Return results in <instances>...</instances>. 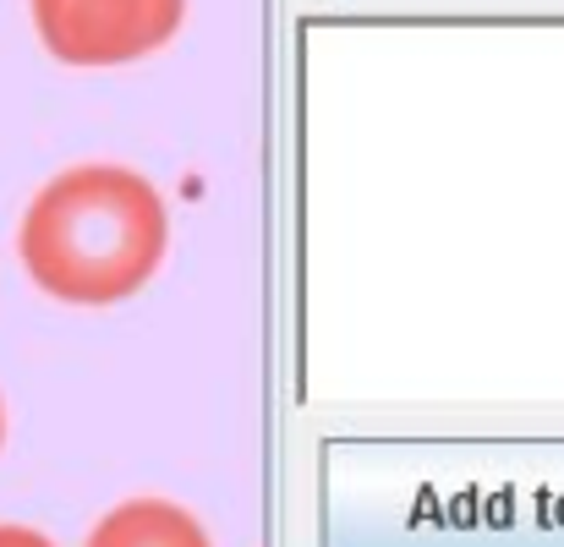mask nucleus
I'll list each match as a JSON object with an SVG mask.
<instances>
[{
  "instance_id": "39448f33",
  "label": "nucleus",
  "mask_w": 564,
  "mask_h": 547,
  "mask_svg": "<svg viewBox=\"0 0 564 547\" xmlns=\"http://www.w3.org/2000/svg\"><path fill=\"white\" fill-rule=\"evenodd\" d=\"M0 444H6V405H0Z\"/></svg>"
},
{
  "instance_id": "f03ea898",
  "label": "nucleus",
  "mask_w": 564,
  "mask_h": 547,
  "mask_svg": "<svg viewBox=\"0 0 564 547\" xmlns=\"http://www.w3.org/2000/svg\"><path fill=\"white\" fill-rule=\"evenodd\" d=\"M28 17L61 66H127L176 39L187 0H28Z\"/></svg>"
},
{
  "instance_id": "7ed1b4c3",
  "label": "nucleus",
  "mask_w": 564,
  "mask_h": 547,
  "mask_svg": "<svg viewBox=\"0 0 564 547\" xmlns=\"http://www.w3.org/2000/svg\"><path fill=\"white\" fill-rule=\"evenodd\" d=\"M88 547H214L203 521L171 499H127L94 532Z\"/></svg>"
},
{
  "instance_id": "f257e3e1",
  "label": "nucleus",
  "mask_w": 564,
  "mask_h": 547,
  "mask_svg": "<svg viewBox=\"0 0 564 547\" xmlns=\"http://www.w3.org/2000/svg\"><path fill=\"white\" fill-rule=\"evenodd\" d=\"M171 247V208L132 165H72L33 192L17 225L28 280L66 307L138 296Z\"/></svg>"
},
{
  "instance_id": "20e7f679",
  "label": "nucleus",
  "mask_w": 564,
  "mask_h": 547,
  "mask_svg": "<svg viewBox=\"0 0 564 547\" xmlns=\"http://www.w3.org/2000/svg\"><path fill=\"white\" fill-rule=\"evenodd\" d=\"M0 547H55L44 532H33V526H11V521H0Z\"/></svg>"
}]
</instances>
